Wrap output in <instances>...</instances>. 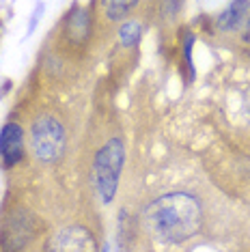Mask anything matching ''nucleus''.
I'll list each match as a JSON object with an SVG mask.
<instances>
[{
	"label": "nucleus",
	"instance_id": "obj_3",
	"mask_svg": "<svg viewBox=\"0 0 250 252\" xmlns=\"http://www.w3.org/2000/svg\"><path fill=\"white\" fill-rule=\"evenodd\" d=\"M28 145L31 153L39 162L54 164L65 156L67 149V131L54 114H39L35 121L31 123L28 131Z\"/></svg>",
	"mask_w": 250,
	"mask_h": 252
},
{
	"label": "nucleus",
	"instance_id": "obj_4",
	"mask_svg": "<svg viewBox=\"0 0 250 252\" xmlns=\"http://www.w3.org/2000/svg\"><path fill=\"white\" fill-rule=\"evenodd\" d=\"M35 235V220L26 209L13 211L7 222L2 224V233H0V244H2V252H22L26 244Z\"/></svg>",
	"mask_w": 250,
	"mask_h": 252
},
{
	"label": "nucleus",
	"instance_id": "obj_14",
	"mask_svg": "<svg viewBox=\"0 0 250 252\" xmlns=\"http://www.w3.org/2000/svg\"><path fill=\"white\" fill-rule=\"evenodd\" d=\"M246 112L250 114V91H248V93H246Z\"/></svg>",
	"mask_w": 250,
	"mask_h": 252
},
{
	"label": "nucleus",
	"instance_id": "obj_8",
	"mask_svg": "<svg viewBox=\"0 0 250 252\" xmlns=\"http://www.w3.org/2000/svg\"><path fill=\"white\" fill-rule=\"evenodd\" d=\"M65 35L73 43H84L91 37V15L82 4L71 7L65 18Z\"/></svg>",
	"mask_w": 250,
	"mask_h": 252
},
{
	"label": "nucleus",
	"instance_id": "obj_9",
	"mask_svg": "<svg viewBox=\"0 0 250 252\" xmlns=\"http://www.w3.org/2000/svg\"><path fill=\"white\" fill-rule=\"evenodd\" d=\"M143 39V24L138 22H123L121 28H119V41L125 50H132L140 43Z\"/></svg>",
	"mask_w": 250,
	"mask_h": 252
},
{
	"label": "nucleus",
	"instance_id": "obj_12",
	"mask_svg": "<svg viewBox=\"0 0 250 252\" xmlns=\"http://www.w3.org/2000/svg\"><path fill=\"white\" fill-rule=\"evenodd\" d=\"M242 43L244 45H250V13H248L246 24H244V28H242Z\"/></svg>",
	"mask_w": 250,
	"mask_h": 252
},
{
	"label": "nucleus",
	"instance_id": "obj_7",
	"mask_svg": "<svg viewBox=\"0 0 250 252\" xmlns=\"http://www.w3.org/2000/svg\"><path fill=\"white\" fill-rule=\"evenodd\" d=\"M250 13V2L248 0H237V2H231L226 9H222L216 18V26H218L220 32H242L244 24L248 20Z\"/></svg>",
	"mask_w": 250,
	"mask_h": 252
},
{
	"label": "nucleus",
	"instance_id": "obj_5",
	"mask_svg": "<svg viewBox=\"0 0 250 252\" xmlns=\"http://www.w3.org/2000/svg\"><path fill=\"white\" fill-rule=\"evenodd\" d=\"M45 252H97V244L87 226L71 224L56 231L48 239Z\"/></svg>",
	"mask_w": 250,
	"mask_h": 252
},
{
	"label": "nucleus",
	"instance_id": "obj_6",
	"mask_svg": "<svg viewBox=\"0 0 250 252\" xmlns=\"http://www.w3.org/2000/svg\"><path fill=\"white\" fill-rule=\"evenodd\" d=\"M26 147V134L24 127L18 123H4L0 129V159L4 168H13L15 164L22 162Z\"/></svg>",
	"mask_w": 250,
	"mask_h": 252
},
{
	"label": "nucleus",
	"instance_id": "obj_13",
	"mask_svg": "<svg viewBox=\"0 0 250 252\" xmlns=\"http://www.w3.org/2000/svg\"><path fill=\"white\" fill-rule=\"evenodd\" d=\"M41 11H43V4H39V7L35 9V13H32V20H31V26H28V35H31L32 31H35V26H37V20L41 18Z\"/></svg>",
	"mask_w": 250,
	"mask_h": 252
},
{
	"label": "nucleus",
	"instance_id": "obj_1",
	"mask_svg": "<svg viewBox=\"0 0 250 252\" xmlns=\"http://www.w3.org/2000/svg\"><path fill=\"white\" fill-rule=\"evenodd\" d=\"M145 228L164 244H184L203 226L201 200L190 192H168L153 198L143 211Z\"/></svg>",
	"mask_w": 250,
	"mask_h": 252
},
{
	"label": "nucleus",
	"instance_id": "obj_2",
	"mask_svg": "<svg viewBox=\"0 0 250 252\" xmlns=\"http://www.w3.org/2000/svg\"><path fill=\"white\" fill-rule=\"evenodd\" d=\"M123 164H125V142L119 136L110 138L106 145H101V149L95 153L93 183L104 205L112 203L117 196Z\"/></svg>",
	"mask_w": 250,
	"mask_h": 252
},
{
	"label": "nucleus",
	"instance_id": "obj_10",
	"mask_svg": "<svg viewBox=\"0 0 250 252\" xmlns=\"http://www.w3.org/2000/svg\"><path fill=\"white\" fill-rule=\"evenodd\" d=\"M138 7V2H125V0H112V2H104L106 18L110 22H125L129 11Z\"/></svg>",
	"mask_w": 250,
	"mask_h": 252
},
{
	"label": "nucleus",
	"instance_id": "obj_11",
	"mask_svg": "<svg viewBox=\"0 0 250 252\" xmlns=\"http://www.w3.org/2000/svg\"><path fill=\"white\" fill-rule=\"evenodd\" d=\"M194 41L196 37L192 35H186L184 39V56H186V69H188V80H194L196 78V71H194V61H192V48H194Z\"/></svg>",
	"mask_w": 250,
	"mask_h": 252
}]
</instances>
